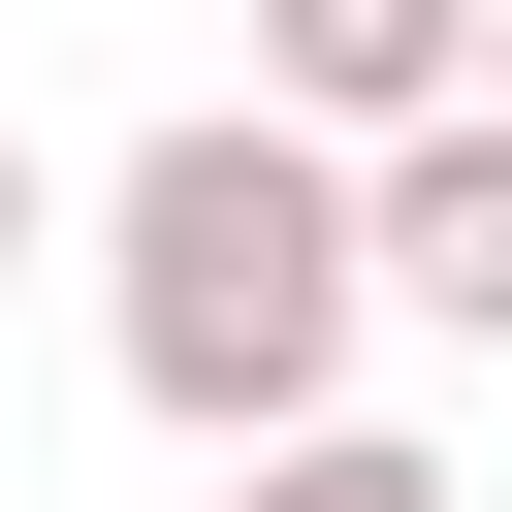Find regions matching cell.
I'll return each mask as SVG.
<instances>
[{
  "instance_id": "obj_1",
  "label": "cell",
  "mask_w": 512,
  "mask_h": 512,
  "mask_svg": "<svg viewBox=\"0 0 512 512\" xmlns=\"http://www.w3.org/2000/svg\"><path fill=\"white\" fill-rule=\"evenodd\" d=\"M352 160L288 128V96H192L128 192H96V352H128V416H192V448H256V416H352Z\"/></svg>"
},
{
  "instance_id": "obj_2",
  "label": "cell",
  "mask_w": 512,
  "mask_h": 512,
  "mask_svg": "<svg viewBox=\"0 0 512 512\" xmlns=\"http://www.w3.org/2000/svg\"><path fill=\"white\" fill-rule=\"evenodd\" d=\"M352 288H384V320H512V96L352 128Z\"/></svg>"
},
{
  "instance_id": "obj_3",
  "label": "cell",
  "mask_w": 512,
  "mask_h": 512,
  "mask_svg": "<svg viewBox=\"0 0 512 512\" xmlns=\"http://www.w3.org/2000/svg\"><path fill=\"white\" fill-rule=\"evenodd\" d=\"M256 96L352 160V128H416V96H480V0H256Z\"/></svg>"
},
{
  "instance_id": "obj_4",
  "label": "cell",
  "mask_w": 512,
  "mask_h": 512,
  "mask_svg": "<svg viewBox=\"0 0 512 512\" xmlns=\"http://www.w3.org/2000/svg\"><path fill=\"white\" fill-rule=\"evenodd\" d=\"M224 512H480V480H448V448H384V416H256V448H224Z\"/></svg>"
},
{
  "instance_id": "obj_5",
  "label": "cell",
  "mask_w": 512,
  "mask_h": 512,
  "mask_svg": "<svg viewBox=\"0 0 512 512\" xmlns=\"http://www.w3.org/2000/svg\"><path fill=\"white\" fill-rule=\"evenodd\" d=\"M32 256H64V192H32V128H0V288H32Z\"/></svg>"
}]
</instances>
